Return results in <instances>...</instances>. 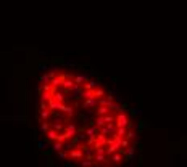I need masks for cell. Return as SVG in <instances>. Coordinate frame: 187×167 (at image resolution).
Wrapping results in <instances>:
<instances>
[{
    "instance_id": "603a6c76",
    "label": "cell",
    "mask_w": 187,
    "mask_h": 167,
    "mask_svg": "<svg viewBox=\"0 0 187 167\" xmlns=\"http://www.w3.org/2000/svg\"><path fill=\"white\" fill-rule=\"evenodd\" d=\"M65 130H68V132H73V133H76V125H74V124H68V125H65Z\"/></svg>"
},
{
    "instance_id": "e0dca14e",
    "label": "cell",
    "mask_w": 187,
    "mask_h": 167,
    "mask_svg": "<svg viewBox=\"0 0 187 167\" xmlns=\"http://www.w3.org/2000/svg\"><path fill=\"white\" fill-rule=\"evenodd\" d=\"M49 129H50V122H49V121H42L41 132H42V133H47V132H49Z\"/></svg>"
},
{
    "instance_id": "6da1fadb",
    "label": "cell",
    "mask_w": 187,
    "mask_h": 167,
    "mask_svg": "<svg viewBox=\"0 0 187 167\" xmlns=\"http://www.w3.org/2000/svg\"><path fill=\"white\" fill-rule=\"evenodd\" d=\"M69 158L74 159V161H81L84 158V150H82L81 145H76L74 150H69Z\"/></svg>"
},
{
    "instance_id": "7a4b0ae2",
    "label": "cell",
    "mask_w": 187,
    "mask_h": 167,
    "mask_svg": "<svg viewBox=\"0 0 187 167\" xmlns=\"http://www.w3.org/2000/svg\"><path fill=\"white\" fill-rule=\"evenodd\" d=\"M129 124H131V121L126 116V111L116 114V127H129Z\"/></svg>"
},
{
    "instance_id": "5bb4252c",
    "label": "cell",
    "mask_w": 187,
    "mask_h": 167,
    "mask_svg": "<svg viewBox=\"0 0 187 167\" xmlns=\"http://www.w3.org/2000/svg\"><path fill=\"white\" fill-rule=\"evenodd\" d=\"M53 98H55V100H58V101H61V103H63V100H65L63 90H61V92H58V90L55 89V90H53Z\"/></svg>"
},
{
    "instance_id": "8fae6325",
    "label": "cell",
    "mask_w": 187,
    "mask_h": 167,
    "mask_svg": "<svg viewBox=\"0 0 187 167\" xmlns=\"http://www.w3.org/2000/svg\"><path fill=\"white\" fill-rule=\"evenodd\" d=\"M50 116H52V111H50L49 108H44V109L41 111V119L42 121H49Z\"/></svg>"
},
{
    "instance_id": "8992f818",
    "label": "cell",
    "mask_w": 187,
    "mask_h": 167,
    "mask_svg": "<svg viewBox=\"0 0 187 167\" xmlns=\"http://www.w3.org/2000/svg\"><path fill=\"white\" fill-rule=\"evenodd\" d=\"M95 87H98V82L97 80H90V79H87V80L82 84V89L84 90H94Z\"/></svg>"
},
{
    "instance_id": "9a60e30c",
    "label": "cell",
    "mask_w": 187,
    "mask_h": 167,
    "mask_svg": "<svg viewBox=\"0 0 187 167\" xmlns=\"http://www.w3.org/2000/svg\"><path fill=\"white\" fill-rule=\"evenodd\" d=\"M87 80V76H85V74H77L76 77H74V82H76V84H84V82Z\"/></svg>"
},
{
    "instance_id": "7c38bea8",
    "label": "cell",
    "mask_w": 187,
    "mask_h": 167,
    "mask_svg": "<svg viewBox=\"0 0 187 167\" xmlns=\"http://www.w3.org/2000/svg\"><path fill=\"white\" fill-rule=\"evenodd\" d=\"M105 95H106V92H105V89H102V87H98V89L94 90V97L95 98H103Z\"/></svg>"
},
{
    "instance_id": "277c9868",
    "label": "cell",
    "mask_w": 187,
    "mask_h": 167,
    "mask_svg": "<svg viewBox=\"0 0 187 167\" xmlns=\"http://www.w3.org/2000/svg\"><path fill=\"white\" fill-rule=\"evenodd\" d=\"M97 106H98V98H95V97L84 98V101H82V108H84V109H90V108H97Z\"/></svg>"
},
{
    "instance_id": "ac0fdd59",
    "label": "cell",
    "mask_w": 187,
    "mask_h": 167,
    "mask_svg": "<svg viewBox=\"0 0 187 167\" xmlns=\"http://www.w3.org/2000/svg\"><path fill=\"white\" fill-rule=\"evenodd\" d=\"M129 146H131V140L127 138V137H124V138L121 140V150L126 151V148H129Z\"/></svg>"
},
{
    "instance_id": "5b68a950",
    "label": "cell",
    "mask_w": 187,
    "mask_h": 167,
    "mask_svg": "<svg viewBox=\"0 0 187 167\" xmlns=\"http://www.w3.org/2000/svg\"><path fill=\"white\" fill-rule=\"evenodd\" d=\"M58 113H63V114H66L68 117H73L74 116V109L71 108V106H66L63 105V103H60V108H58Z\"/></svg>"
},
{
    "instance_id": "9c48e42d",
    "label": "cell",
    "mask_w": 187,
    "mask_h": 167,
    "mask_svg": "<svg viewBox=\"0 0 187 167\" xmlns=\"http://www.w3.org/2000/svg\"><path fill=\"white\" fill-rule=\"evenodd\" d=\"M50 127H52V129H55V130H57L58 133H60V132H63V130H65V127H63V124L60 122V119H57L55 122H52V124H50Z\"/></svg>"
},
{
    "instance_id": "ffe728a7",
    "label": "cell",
    "mask_w": 187,
    "mask_h": 167,
    "mask_svg": "<svg viewBox=\"0 0 187 167\" xmlns=\"http://www.w3.org/2000/svg\"><path fill=\"white\" fill-rule=\"evenodd\" d=\"M50 80H52L50 74H44V76L41 77V82H42V84H50Z\"/></svg>"
},
{
    "instance_id": "4fadbf2b",
    "label": "cell",
    "mask_w": 187,
    "mask_h": 167,
    "mask_svg": "<svg viewBox=\"0 0 187 167\" xmlns=\"http://www.w3.org/2000/svg\"><path fill=\"white\" fill-rule=\"evenodd\" d=\"M97 132H98V127L94 125V127H89V129L85 130V135H87V137H95V135H97Z\"/></svg>"
},
{
    "instance_id": "7402d4cb",
    "label": "cell",
    "mask_w": 187,
    "mask_h": 167,
    "mask_svg": "<svg viewBox=\"0 0 187 167\" xmlns=\"http://www.w3.org/2000/svg\"><path fill=\"white\" fill-rule=\"evenodd\" d=\"M94 97V90H82V98H90Z\"/></svg>"
},
{
    "instance_id": "2e32d148",
    "label": "cell",
    "mask_w": 187,
    "mask_h": 167,
    "mask_svg": "<svg viewBox=\"0 0 187 167\" xmlns=\"http://www.w3.org/2000/svg\"><path fill=\"white\" fill-rule=\"evenodd\" d=\"M105 124H106L105 122V116H97V119H95V125L100 129V127H103Z\"/></svg>"
},
{
    "instance_id": "ba28073f",
    "label": "cell",
    "mask_w": 187,
    "mask_h": 167,
    "mask_svg": "<svg viewBox=\"0 0 187 167\" xmlns=\"http://www.w3.org/2000/svg\"><path fill=\"white\" fill-rule=\"evenodd\" d=\"M60 103L61 101H58V100H55V98H50V101H49V109L50 111H58V108H60Z\"/></svg>"
},
{
    "instance_id": "d6986e66",
    "label": "cell",
    "mask_w": 187,
    "mask_h": 167,
    "mask_svg": "<svg viewBox=\"0 0 187 167\" xmlns=\"http://www.w3.org/2000/svg\"><path fill=\"white\" fill-rule=\"evenodd\" d=\"M61 82H63V80H61L60 77H52V80H50V84H52V85L55 87V89H58V87L61 85Z\"/></svg>"
},
{
    "instance_id": "52a82bcc",
    "label": "cell",
    "mask_w": 187,
    "mask_h": 167,
    "mask_svg": "<svg viewBox=\"0 0 187 167\" xmlns=\"http://www.w3.org/2000/svg\"><path fill=\"white\" fill-rule=\"evenodd\" d=\"M110 108L108 106H105V105H98L97 108H95V113H97V116H105V114H108L110 113Z\"/></svg>"
},
{
    "instance_id": "44dd1931",
    "label": "cell",
    "mask_w": 187,
    "mask_h": 167,
    "mask_svg": "<svg viewBox=\"0 0 187 167\" xmlns=\"http://www.w3.org/2000/svg\"><path fill=\"white\" fill-rule=\"evenodd\" d=\"M63 148H65V145H63L61 142H55V145H53V150L57 151V153H58V151H61Z\"/></svg>"
},
{
    "instance_id": "3957f363",
    "label": "cell",
    "mask_w": 187,
    "mask_h": 167,
    "mask_svg": "<svg viewBox=\"0 0 187 167\" xmlns=\"http://www.w3.org/2000/svg\"><path fill=\"white\" fill-rule=\"evenodd\" d=\"M94 161H95V164H110V158H108L103 151H95Z\"/></svg>"
},
{
    "instance_id": "30bf717a",
    "label": "cell",
    "mask_w": 187,
    "mask_h": 167,
    "mask_svg": "<svg viewBox=\"0 0 187 167\" xmlns=\"http://www.w3.org/2000/svg\"><path fill=\"white\" fill-rule=\"evenodd\" d=\"M47 138H49L50 142H57V138H58V132L55 130V129H49V132H47Z\"/></svg>"
}]
</instances>
